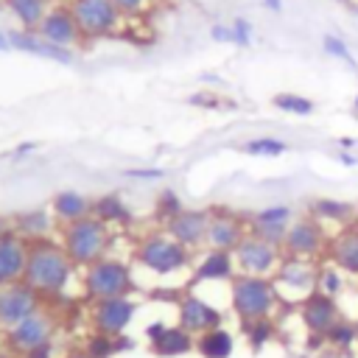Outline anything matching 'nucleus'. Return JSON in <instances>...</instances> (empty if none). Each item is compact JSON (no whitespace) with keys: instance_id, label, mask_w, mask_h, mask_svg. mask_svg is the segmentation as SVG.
Here are the masks:
<instances>
[{"instance_id":"nucleus-29","label":"nucleus","mask_w":358,"mask_h":358,"mask_svg":"<svg viewBox=\"0 0 358 358\" xmlns=\"http://www.w3.org/2000/svg\"><path fill=\"white\" fill-rule=\"evenodd\" d=\"M196 352L201 358H229L235 352V336L227 327L207 330V333L196 336Z\"/></svg>"},{"instance_id":"nucleus-45","label":"nucleus","mask_w":358,"mask_h":358,"mask_svg":"<svg viewBox=\"0 0 358 358\" xmlns=\"http://www.w3.org/2000/svg\"><path fill=\"white\" fill-rule=\"evenodd\" d=\"M336 162L344 165V168H355V165H358V157H355L352 151H338V154H336Z\"/></svg>"},{"instance_id":"nucleus-38","label":"nucleus","mask_w":358,"mask_h":358,"mask_svg":"<svg viewBox=\"0 0 358 358\" xmlns=\"http://www.w3.org/2000/svg\"><path fill=\"white\" fill-rule=\"evenodd\" d=\"M229 25H232V45H235V48H249L252 39H255V25H252V20H249V17H235V22H229Z\"/></svg>"},{"instance_id":"nucleus-34","label":"nucleus","mask_w":358,"mask_h":358,"mask_svg":"<svg viewBox=\"0 0 358 358\" xmlns=\"http://www.w3.org/2000/svg\"><path fill=\"white\" fill-rule=\"evenodd\" d=\"M316 291L327 294V296H338L344 291V271L333 263V266H319V277H316Z\"/></svg>"},{"instance_id":"nucleus-26","label":"nucleus","mask_w":358,"mask_h":358,"mask_svg":"<svg viewBox=\"0 0 358 358\" xmlns=\"http://www.w3.org/2000/svg\"><path fill=\"white\" fill-rule=\"evenodd\" d=\"M330 260L341 271L358 277V227H347L330 241Z\"/></svg>"},{"instance_id":"nucleus-47","label":"nucleus","mask_w":358,"mask_h":358,"mask_svg":"<svg viewBox=\"0 0 358 358\" xmlns=\"http://www.w3.org/2000/svg\"><path fill=\"white\" fill-rule=\"evenodd\" d=\"M115 344H117V352H120V350H131V347H134V341H131L126 333H123V336H115Z\"/></svg>"},{"instance_id":"nucleus-36","label":"nucleus","mask_w":358,"mask_h":358,"mask_svg":"<svg viewBox=\"0 0 358 358\" xmlns=\"http://www.w3.org/2000/svg\"><path fill=\"white\" fill-rule=\"evenodd\" d=\"M355 338H358V327H355V322H347V319H338V322L324 333V341L333 344V347H338V350H347Z\"/></svg>"},{"instance_id":"nucleus-30","label":"nucleus","mask_w":358,"mask_h":358,"mask_svg":"<svg viewBox=\"0 0 358 358\" xmlns=\"http://www.w3.org/2000/svg\"><path fill=\"white\" fill-rule=\"evenodd\" d=\"M271 106L280 109L282 115H294V117H310L316 112V103L299 92H277L271 98Z\"/></svg>"},{"instance_id":"nucleus-28","label":"nucleus","mask_w":358,"mask_h":358,"mask_svg":"<svg viewBox=\"0 0 358 358\" xmlns=\"http://www.w3.org/2000/svg\"><path fill=\"white\" fill-rule=\"evenodd\" d=\"M8 14L17 20V28L22 31H36L45 14L50 11V0H3Z\"/></svg>"},{"instance_id":"nucleus-13","label":"nucleus","mask_w":358,"mask_h":358,"mask_svg":"<svg viewBox=\"0 0 358 358\" xmlns=\"http://www.w3.org/2000/svg\"><path fill=\"white\" fill-rule=\"evenodd\" d=\"M176 316H179V327H185L190 336H201L207 330H215L224 322V313L213 302H207L204 296H199V294L179 296Z\"/></svg>"},{"instance_id":"nucleus-2","label":"nucleus","mask_w":358,"mask_h":358,"mask_svg":"<svg viewBox=\"0 0 358 358\" xmlns=\"http://www.w3.org/2000/svg\"><path fill=\"white\" fill-rule=\"evenodd\" d=\"M59 243L64 246V252L76 263V268H87L90 263L106 257V252L112 246V229L103 221H98L95 215H87V218L59 227Z\"/></svg>"},{"instance_id":"nucleus-48","label":"nucleus","mask_w":358,"mask_h":358,"mask_svg":"<svg viewBox=\"0 0 358 358\" xmlns=\"http://www.w3.org/2000/svg\"><path fill=\"white\" fill-rule=\"evenodd\" d=\"M263 8L271 11V14H280L282 11V0H263Z\"/></svg>"},{"instance_id":"nucleus-31","label":"nucleus","mask_w":358,"mask_h":358,"mask_svg":"<svg viewBox=\"0 0 358 358\" xmlns=\"http://www.w3.org/2000/svg\"><path fill=\"white\" fill-rule=\"evenodd\" d=\"M241 330L249 341V347L257 352L263 350L271 338H274V322L271 319H252V322H241Z\"/></svg>"},{"instance_id":"nucleus-22","label":"nucleus","mask_w":358,"mask_h":358,"mask_svg":"<svg viewBox=\"0 0 358 358\" xmlns=\"http://www.w3.org/2000/svg\"><path fill=\"white\" fill-rule=\"evenodd\" d=\"M50 213L59 227L92 215V199L81 190H59L50 196Z\"/></svg>"},{"instance_id":"nucleus-17","label":"nucleus","mask_w":358,"mask_h":358,"mask_svg":"<svg viewBox=\"0 0 358 358\" xmlns=\"http://www.w3.org/2000/svg\"><path fill=\"white\" fill-rule=\"evenodd\" d=\"M246 221L227 210V207H215L210 210V227H207V249H224V252H235V246L246 238Z\"/></svg>"},{"instance_id":"nucleus-55","label":"nucleus","mask_w":358,"mask_h":358,"mask_svg":"<svg viewBox=\"0 0 358 358\" xmlns=\"http://www.w3.org/2000/svg\"><path fill=\"white\" fill-rule=\"evenodd\" d=\"M355 327H358V322H355Z\"/></svg>"},{"instance_id":"nucleus-20","label":"nucleus","mask_w":358,"mask_h":358,"mask_svg":"<svg viewBox=\"0 0 358 358\" xmlns=\"http://www.w3.org/2000/svg\"><path fill=\"white\" fill-rule=\"evenodd\" d=\"M299 319H302L308 333L324 336L341 316H338V305H336L333 296H327L322 291H313L305 302H299Z\"/></svg>"},{"instance_id":"nucleus-50","label":"nucleus","mask_w":358,"mask_h":358,"mask_svg":"<svg viewBox=\"0 0 358 358\" xmlns=\"http://www.w3.org/2000/svg\"><path fill=\"white\" fill-rule=\"evenodd\" d=\"M64 358H87L84 352H70V355H64Z\"/></svg>"},{"instance_id":"nucleus-24","label":"nucleus","mask_w":358,"mask_h":358,"mask_svg":"<svg viewBox=\"0 0 358 358\" xmlns=\"http://www.w3.org/2000/svg\"><path fill=\"white\" fill-rule=\"evenodd\" d=\"M92 215L98 221H103L109 229L112 227H131L134 224V213L123 201L120 193H103V196L92 199Z\"/></svg>"},{"instance_id":"nucleus-51","label":"nucleus","mask_w":358,"mask_h":358,"mask_svg":"<svg viewBox=\"0 0 358 358\" xmlns=\"http://www.w3.org/2000/svg\"><path fill=\"white\" fill-rule=\"evenodd\" d=\"M352 109H355V115H358V95L352 98Z\"/></svg>"},{"instance_id":"nucleus-23","label":"nucleus","mask_w":358,"mask_h":358,"mask_svg":"<svg viewBox=\"0 0 358 358\" xmlns=\"http://www.w3.org/2000/svg\"><path fill=\"white\" fill-rule=\"evenodd\" d=\"M11 229L25 238V241H42V238H50L53 229H56V218L50 213V207H36V210H25V213H17L11 218Z\"/></svg>"},{"instance_id":"nucleus-56","label":"nucleus","mask_w":358,"mask_h":358,"mask_svg":"<svg viewBox=\"0 0 358 358\" xmlns=\"http://www.w3.org/2000/svg\"><path fill=\"white\" fill-rule=\"evenodd\" d=\"M0 6H3V0H0Z\"/></svg>"},{"instance_id":"nucleus-35","label":"nucleus","mask_w":358,"mask_h":358,"mask_svg":"<svg viewBox=\"0 0 358 358\" xmlns=\"http://www.w3.org/2000/svg\"><path fill=\"white\" fill-rule=\"evenodd\" d=\"M322 50H324L327 56L344 62L350 70H358V62H355V56H352V50H350V45H347V39H341V36H336V34H324V36H322Z\"/></svg>"},{"instance_id":"nucleus-14","label":"nucleus","mask_w":358,"mask_h":358,"mask_svg":"<svg viewBox=\"0 0 358 358\" xmlns=\"http://www.w3.org/2000/svg\"><path fill=\"white\" fill-rule=\"evenodd\" d=\"M6 341L20 355H28L31 350L53 341V319H50V313H45V310L31 313L28 319H22L11 330H6Z\"/></svg>"},{"instance_id":"nucleus-46","label":"nucleus","mask_w":358,"mask_h":358,"mask_svg":"<svg viewBox=\"0 0 358 358\" xmlns=\"http://www.w3.org/2000/svg\"><path fill=\"white\" fill-rule=\"evenodd\" d=\"M336 143H338V148H341V151H352V148L358 145V140H355V137H338Z\"/></svg>"},{"instance_id":"nucleus-25","label":"nucleus","mask_w":358,"mask_h":358,"mask_svg":"<svg viewBox=\"0 0 358 358\" xmlns=\"http://www.w3.org/2000/svg\"><path fill=\"white\" fill-rule=\"evenodd\" d=\"M308 213L313 218H319L322 224H338V227H350L358 207L352 201H344V199H330V196H319L308 204Z\"/></svg>"},{"instance_id":"nucleus-33","label":"nucleus","mask_w":358,"mask_h":358,"mask_svg":"<svg viewBox=\"0 0 358 358\" xmlns=\"http://www.w3.org/2000/svg\"><path fill=\"white\" fill-rule=\"evenodd\" d=\"M182 210H185V204H182V199H179V193H176V190L165 187V190H159V193H157V201H154V215H157L162 224H168L171 218H176Z\"/></svg>"},{"instance_id":"nucleus-4","label":"nucleus","mask_w":358,"mask_h":358,"mask_svg":"<svg viewBox=\"0 0 358 358\" xmlns=\"http://www.w3.org/2000/svg\"><path fill=\"white\" fill-rule=\"evenodd\" d=\"M134 260H137L145 271H151V274H157V277H171V274H176V271L190 268L193 252L185 249L179 241H173V238L162 229V232H151V235L140 238V243H137V249H134Z\"/></svg>"},{"instance_id":"nucleus-54","label":"nucleus","mask_w":358,"mask_h":358,"mask_svg":"<svg viewBox=\"0 0 358 358\" xmlns=\"http://www.w3.org/2000/svg\"><path fill=\"white\" fill-rule=\"evenodd\" d=\"M338 3H347V0H338Z\"/></svg>"},{"instance_id":"nucleus-5","label":"nucleus","mask_w":358,"mask_h":358,"mask_svg":"<svg viewBox=\"0 0 358 358\" xmlns=\"http://www.w3.org/2000/svg\"><path fill=\"white\" fill-rule=\"evenodd\" d=\"M134 288V277H131V266L120 257H101L95 263H90L87 268H81V291L90 302L98 299H109V296H126Z\"/></svg>"},{"instance_id":"nucleus-16","label":"nucleus","mask_w":358,"mask_h":358,"mask_svg":"<svg viewBox=\"0 0 358 358\" xmlns=\"http://www.w3.org/2000/svg\"><path fill=\"white\" fill-rule=\"evenodd\" d=\"M36 34H39L42 39L59 45V48H73V50H76V45L84 39L81 31H78V22H76V17H73L70 3L50 6V11L45 14V20L39 22Z\"/></svg>"},{"instance_id":"nucleus-11","label":"nucleus","mask_w":358,"mask_h":358,"mask_svg":"<svg viewBox=\"0 0 358 358\" xmlns=\"http://www.w3.org/2000/svg\"><path fill=\"white\" fill-rule=\"evenodd\" d=\"M294 218L296 215H294V210L288 204H268V207L255 210L246 218V229H249V235H255V238H260V241L282 249L285 232H288V227H291Z\"/></svg>"},{"instance_id":"nucleus-42","label":"nucleus","mask_w":358,"mask_h":358,"mask_svg":"<svg viewBox=\"0 0 358 358\" xmlns=\"http://www.w3.org/2000/svg\"><path fill=\"white\" fill-rule=\"evenodd\" d=\"M165 330H168V322H159V319H157V322H151V324H145V341H148V344H154Z\"/></svg>"},{"instance_id":"nucleus-21","label":"nucleus","mask_w":358,"mask_h":358,"mask_svg":"<svg viewBox=\"0 0 358 358\" xmlns=\"http://www.w3.org/2000/svg\"><path fill=\"white\" fill-rule=\"evenodd\" d=\"M235 274V257L224 249H207L193 263V282H229Z\"/></svg>"},{"instance_id":"nucleus-1","label":"nucleus","mask_w":358,"mask_h":358,"mask_svg":"<svg viewBox=\"0 0 358 358\" xmlns=\"http://www.w3.org/2000/svg\"><path fill=\"white\" fill-rule=\"evenodd\" d=\"M76 277V263L67 257L64 246L56 238H42V241H28V263H25V277L42 299L45 296H62Z\"/></svg>"},{"instance_id":"nucleus-37","label":"nucleus","mask_w":358,"mask_h":358,"mask_svg":"<svg viewBox=\"0 0 358 358\" xmlns=\"http://www.w3.org/2000/svg\"><path fill=\"white\" fill-rule=\"evenodd\" d=\"M117 352V344H115V336H106V333H92L84 344V355L87 358H112Z\"/></svg>"},{"instance_id":"nucleus-52","label":"nucleus","mask_w":358,"mask_h":358,"mask_svg":"<svg viewBox=\"0 0 358 358\" xmlns=\"http://www.w3.org/2000/svg\"><path fill=\"white\" fill-rule=\"evenodd\" d=\"M3 229H6V227H3V224H0V235H3Z\"/></svg>"},{"instance_id":"nucleus-18","label":"nucleus","mask_w":358,"mask_h":358,"mask_svg":"<svg viewBox=\"0 0 358 358\" xmlns=\"http://www.w3.org/2000/svg\"><path fill=\"white\" fill-rule=\"evenodd\" d=\"M6 34H8L11 50H20V53H28V56H36V59H48V62H59V64H73V59H76L73 48H59V45L42 39L36 31L11 28Z\"/></svg>"},{"instance_id":"nucleus-9","label":"nucleus","mask_w":358,"mask_h":358,"mask_svg":"<svg viewBox=\"0 0 358 358\" xmlns=\"http://www.w3.org/2000/svg\"><path fill=\"white\" fill-rule=\"evenodd\" d=\"M235 257V268L238 274H257V277H274L280 260H282V249L255 238L246 232V238L235 246L232 252Z\"/></svg>"},{"instance_id":"nucleus-43","label":"nucleus","mask_w":358,"mask_h":358,"mask_svg":"<svg viewBox=\"0 0 358 358\" xmlns=\"http://www.w3.org/2000/svg\"><path fill=\"white\" fill-rule=\"evenodd\" d=\"M36 148H39V145H36L34 140H25V143L14 145V151H11V159H25V157H31Z\"/></svg>"},{"instance_id":"nucleus-44","label":"nucleus","mask_w":358,"mask_h":358,"mask_svg":"<svg viewBox=\"0 0 358 358\" xmlns=\"http://www.w3.org/2000/svg\"><path fill=\"white\" fill-rule=\"evenodd\" d=\"M22 358H53V341H48V344H42V347L31 350V352L22 355Z\"/></svg>"},{"instance_id":"nucleus-8","label":"nucleus","mask_w":358,"mask_h":358,"mask_svg":"<svg viewBox=\"0 0 358 358\" xmlns=\"http://www.w3.org/2000/svg\"><path fill=\"white\" fill-rule=\"evenodd\" d=\"M327 246V229L319 218L299 215L291 221L288 232H285V243H282V255H294V257H305L313 260L316 255H322Z\"/></svg>"},{"instance_id":"nucleus-41","label":"nucleus","mask_w":358,"mask_h":358,"mask_svg":"<svg viewBox=\"0 0 358 358\" xmlns=\"http://www.w3.org/2000/svg\"><path fill=\"white\" fill-rule=\"evenodd\" d=\"M148 3H151V0H115V6L120 8L123 17H134V14H140Z\"/></svg>"},{"instance_id":"nucleus-19","label":"nucleus","mask_w":358,"mask_h":358,"mask_svg":"<svg viewBox=\"0 0 358 358\" xmlns=\"http://www.w3.org/2000/svg\"><path fill=\"white\" fill-rule=\"evenodd\" d=\"M25 263H28V241L20 238L11 227H6L0 235V285L20 282L25 277Z\"/></svg>"},{"instance_id":"nucleus-3","label":"nucleus","mask_w":358,"mask_h":358,"mask_svg":"<svg viewBox=\"0 0 358 358\" xmlns=\"http://www.w3.org/2000/svg\"><path fill=\"white\" fill-rule=\"evenodd\" d=\"M229 305L241 322L252 319H271V313L280 305L277 288L271 277L257 274H235L229 280Z\"/></svg>"},{"instance_id":"nucleus-27","label":"nucleus","mask_w":358,"mask_h":358,"mask_svg":"<svg viewBox=\"0 0 358 358\" xmlns=\"http://www.w3.org/2000/svg\"><path fill=\"white\" fill-rule=\"evenodd\" d=\"M151 350L162 358H179V355H187L190 350H196V336H190L179 324H168V330L151 344Z\"/></svg>"},{"instance_id":"nucleus-6","label":"nucleus","mask_w":358,"mask_h":358,"mask_svg":"<svg viewBox=\"0 0 358 358\" xmlns=\"http://www.w3.org/2000/svg\"><path fill=\"white\" fill-rule=\"evenodd\" d=\"M316 277H319V268L310 260L282 255L271 282L277 288L280 302H305L316 291Z\"/></svg>"},{"instance_id":"nucleus-39","label":"nucleus","mask_w":358,"mask_h":358,"mask_svg":"<svg viewBox=\"0 0 358 358\" xmlns=\"http://www.w3.org/2000/svg\"><path fill=\"white\" fill-rule=\"evenodd\" d=\"M168 171L165 168H157V165H151V168H126L123 171V176L126 179H143V182H157V179H162Z\"/></svg>"},{"instance_id":"nucleus-53","label":"nucleus","mask_w":358,"mask_h":358,"mask_svg":"<svg viewBox=\"0 0 358 358\" xmlns=\"http://www.w3.org/2000/svg\"><path fill=\"white\" fill-rule=\"evenodd\" d=\"M355 14H358V6H355Z\"/></svg>"},{"instance_id":"nucleus-15","label":"nucleus","mask_w":358,"mask_h":358,"mask_svg":"<svg viewBox=\"0 0 358 358\" xmlns=\"http://www.w3.org/2000/svg\"><path fill=\"white\" fill-rule=\"evenodd\" d=\"M207 227H210V210H199V207H185L176 218H171L165 224V232L179 241L185 249L196 252L201 246H207Z\"/></svg>"},{"instance_id":"nucleus-12","label":"nucleus","mask_w":358,"mask_h":358,"mask_svg":"<svg viewBox=\"0 0 358 358\" xmlns=\"http://www.w3.org/2000/svg\"><path fill=\"white\" fill-rule=\"evenodd\" d=\"M137 313V302L126 294V296H109V299H98L92 302V327L95 333H106V336H123L126 327L134 322Z\"/></svg>"},{"instance_id":"nucleus-10","label":"nucleus","mask_w":358,"mask_h":358,"mask_svg":"<svg viewBox=\"0 0 358 358\" xmlns=\"http://www.w3.org/2000/svg\"><path fill=\"white\" fill-rule=\"evenodd\" d=\"M36 310H42V296L28 282L0 285V330H11Z\"/></svg>"},{"instance_id":"nucleus-32","label":"nucleus","mask_w":358,"mask_h":358,"mask_svg":"<svg viewBox=\"0 0 358 358\" xmlns=\"http://www.w3.org/2000/svg\"><path fill=\"white\" fill-rule=\"evenodd\" d=\"M285 151H288V145L280 137H252V140L243 143V154H249V157H268V159H274V157H282Z\"/></svg>"},{"instance_id":"nucleus-40","label":"nucleus","mask_w":358,"mask_h":358,"mask_svg":"<svg viewBox=\"0 0 358 358\" xmlns=\"http://www.w3.org/2000/svg\"><path fill=\"white\" fill-rule=\"evenodd\" d=\"M210 39H213L215 45L232 42V25H227V22H213V25H210Z\"/></svg>"},{"instance_id":"nucleus-49","label":"nucleus","mask_w":358,"mask_h":358,"mask_svg":"<svg viewBox=\"0 0 358 358\" xmlns=\"http://www.w3.org/2000/svg\"><path fill=\"white\" fill-rule=\"evenodd\" d=\"M0 50H11V45H8V34H6V31H0Z\"/></svg>"},{"instance_id":"nucleus-7","label":"nucleus","mask_w":358,"mask_h":358,"mask_svg":"<svg viewBox=\"0 0 358 358\" xmlns=\"http://www.w3.org/2000/svg\"><path fill=\"white\" fill-rule=\"evenodd\" d=\"M70 8L84 39H106L123 22L115 0H70Z\"/></svg>"}]
</instances>
